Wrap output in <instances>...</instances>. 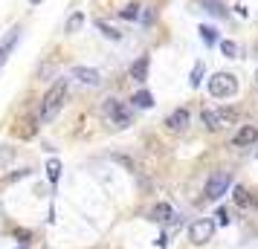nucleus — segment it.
I'll use <instances>...</instances> for the list:
<instances>
[{
  "label": "nucleus",
  "mask_w": 258,
  "mask_h": 249,
  "mask_svg": "<svg viewBox=\"0 0 258 249\" xmlns=\"http://www.w3.org/2000/svg\"><path fill=\"white\" fill-rule=\"evenodd\" d=\"M64 99H67V81L58 78L47 90V96L41 99V122H52V119L58 116L61 107H64Z\"/></svg>",
  "instance_id": "nucleus-1"
},
{
  "label": "nucleus",
  "mask_w": 258,
  "mask_h": 249,
  "mask_svg": "<svg viewBox=\"0 0 258 249\" xmlns=\"http://www.w3.org/2000/svg\"><path fill=\"white\" fill-rule=\"evenodd\" d=\"M238 93V78L232 72H215L209 75V96L215 99H232Z\"/></svg>",
  "instance_id": "nucleus-2"
},
{
  "label": "nucleus",
  "mask_w": 258,
  "mask_h": 249,
  "mask_svg": "<svg viewBox=\"0 0 258 249\" xmlns=\"http://www.w3.org/2000/svg\"><path fill=\"white\" fill-rule=\"evenodd\" d=\"M212 235H215V220H212V217H200V220H195V223L188 226V240H191L195 246L209 243Z\"/></svg>",
  "instance_id": "nucleus-3"
},
{
  "label": "nucleus",
  "mask_w": 258,
  "mask_h": 249,
  "mask_svg": "<svg viewBox=\"0 0 258 249\" xmlns=\"http://www.w3.org/2000/svg\"><path fill=\"white\" fill-rule=\"evenodd\" d=\"M200 119H203V125H206L209 131H221V128H226V125L235 122V113L232 110H212V107H206V110L200 113Z\"/></svg>",
  "instance_id": "nucleus-4"
},
{
  "label": "nucleus",
  "mask_w": 258,
  "mask_h": 249,
  "mask_svg": "<svg viewBox=\"0 0 258 249\" xmlns=\"http://www.w3.org/2000/svg\"><path fill=\"white\" fill-rule=\"evenodd\" d=\"M105 116L113 122V125H119V128H128L131 125V110L119 99H105Z\"/></svg>",
  "instance_id": "nucleus-5"
},
{
  "label": "nucleus",
  "mask_w": 258,
  "mask_h": 249,
  "mask_svg": "<svg viewBox=\"0 0 258 249\" xmlns=\"http://www.w3.org/2000/svg\"><path fill=\"white\" fill-rule=\"evenodd\" d=\"M229 183H232V177H229L226 171L209 177V183H206V197H209V200H221L223 194L229 191Z\"/></svg>",
  "instance_id": "nucleus-6"
},
{
  "label": "nucleus",
  "mask_w": 258,
  "mask_h": 249,
  "mask_svg": "<svg viewBox=\"0 0 258 249\" xmlns=\"http://www.w3.org/2000/svg\"><path fill=\"white\" fill-rule=\"evenodd\" d=\"M70 75L79 78L82 84H87V87H99V84H102V75H99V70H93V67H73Z\"/></svg>",
  "instance_id": "nucleus-7"
},
{
  "label": "nucleus",
  "mask_w": 258,
  "mask_h": 249,
  "mask_svg": "<svg viewBox=\"0 0 258 249\" xmlns=\"http://www.w3.org/2000/svg\"><path fill=\"white\" fill-rule=\"evenodd\" d=\"M255 139H258V128H255V125H244V128L232 136V145L241 148V145H252Z\"/></svg>",
  "instance_id": "nucleus-8"
},
{
  "label": "nucleus",
  "mask_w": 258,
  "mask_h": 249,
  "mask_svg": "<svg viewBox=\"0 0 258 249\" xmlns=\"http://www.w3.org/2000/svg\"><path fill=\"white\" fill-rule=\"evenodd\" d=\"M148 64H151L148 55H142L140 61H134V64H131V78H134V81H145V78H148Z\"/></svg>",
  "instance_id": "nucleus-9"
},
{
  "label": "nucleus",
  "mask_w": 258,
  "mask_h": 249,
  "mask_svg": "<svg viewBox=\"0 0 258 249\" xmlns=\"http://www.w3.org/2000/svg\"><path fill=\"white\" fill-rule=\"evenodd\" d=\"M165 125H168L171 131H183V128L188 125V110H186V107H180V110H174L171 116L165 119Z\"/></svg>",
  "instance_id": "nucleus-10"
},
{
  "label": "nucleus",
  "mask_w": 258,
  "mask_h": 249,
  "mask_svg": "<svg viewBox=\"0 0 258 249\" xmlns=\"http://www.w3.org/2000/svg\"><path fill=\"white\" fill-rule=\"evenodd\" d=\"M177 214L174 209L168 206V203H160V206H154V212H151V220H160V223H171Z\"/></svg>",
  "instance_id": "nucleus-11"
},
{
  "label": "nucleus",
  "mask_w": 258,
  "mask_h": 249,
  "mask_svg": "<svg viewBox=\"0 0 258 249\" xmlns=\"http://www.w3.org/2000/svg\"><path fill=\"white\" fill-rule=\"evenodd\" d=\"M198 32H200V41H203L206 47H215V44H221V38H218V29H215V26H206V24H203Z\"/></svg>",
  "instance_id": "nucleus-12"
},
{
  "label": "nucleus",
  "mask_w": 258,
  "mask_h": 249,
  "mask_svg": "<svg viewBox=\"0 0 258 249\" xmlns=\"http://www.w3.org/2000/svg\"><path fill=\"white\" fill-rule=\"evenodd\" d=\"M134 107H140V110H148V107H154V96L148 93V90H140V93H134Z\"/></svg>",
  "instance_id": "nucleus-13"
},
{
  "label": "nucleus",
  "mask_w": 258,
  "mask_h": 249,
  "mask_svg": "<svg viewBox=\"0 0 258 249\" xmlns=\"http://www.w3.org/2000/svg\"><path fill=\"white\" fill-rule=\"evenodd\" d=\"M93 24H96V29H102V35L110 38V41H119V38H122V32H119L116 26H110L107 21H93Z\"/></svg>",
  "instance_id": "nucleus-14"
},
{
  "label": "nucleus",
  "mask_w": 258,
  "mask_h": 249,
  "mask_svg": "<svg viewBox=\"0 0 258 249\" xmlns=\"http://www.w3.org/2000/svg\"><path fill=\"white\" fill-rule=\"evenodd\" d=\"M47 177H49L52 186L58 183V177H61V162H58V159H49V162H47Z\"/></svg>",
  "instance_id": "nucleus-15"
},
{
  "label": "nucleus",
  "mask_w": 258,
  "mask_h": 249,
  "mask_svg": "<svg viewBox=\"0 0 258 249\" xmlns=\"http://www.w3.org/2000/svg\"><path fill=\"white\" fill-rule=\"evenodd\" d=\"M12 159H15V148H9V145H0V168L12 165Z\"/></svg>",
  "instance_id": "nucleus-16"
},
{
  "label": "nucleus",
  "mask_w": 258,
  "mask_h": 249,
  "mask_svg": "<svg viewBox=\"0 0 258 249\" xmlns=\"http://www.w3.org/2000/svg\"><path fill=\"white\" fill-rule=\"evenodd\" d=\"M122 18H125V21H140V15H142V9L140 6H137V3H131V6H125V9H122Z\"/></svg>",
  "instance_id": "nucleus-17"
},
{
  "label": "nucleus",
  "mask_w": 258,
  "mask_h": 249,
  "mask_svg": "<svg viewBox=\"0 0 258 249\" xmlns=\"http://www.w3.org/2000/svg\"><path fill=\"white\" fill-rule=\"evenodd\" d=\"M206 12L218 15V18H226V9H223L221 0H206Z\"/></svg>",
  "instance_id": "nucleus-18"
},
{
  "label": "nucleus",
  "mask_w": 258,
  "mask_h": 249,
  "mask_svg": "<svg viewBox=\"0 0 258 249\" xmlns=\"http://www.w3.org/2000/svg\"><path fill=\"white\" fill-rule=\"evenodd\" d=\"M82 24H84V15L76 12L70 21H67V32H79V29H82Z\"/></svg>",
  "instance_id": "nucleus-19"
},
{
  "label": "nucleus",
  "mask_w": 258,
  "mask_h": 249,
  "mask_svg": "<svg viewBox=\"0 0 258 249\" xmlns=\"http://www.w3.org/2000/svg\"><path fill=\"white\" fill-rule=\"evenodd\" d=\"M140 21H142V26H151L154 21H157V12H154V6H145V9H142Z\"/></svg>",
  "instance_id": "nucleus-20"
},
{
  "label": "nucleus",
  "mask_w": 258,
  "mask_h": 249,
  "mask_svg": "<svg viewBox=\"0 0 258 249\" xmlns=\"http://www.w3.org/2000/svg\"><path fill=\"white\" fill-rule=\"evenodd\" d=\"M221 52L226 55V58H235V52H238L235 41H221Z\"/></svg>",
  "instance_id": "nucleus-21"
},
{
  "label": "nucleus",
  "mask_w": 258,
  "mask_h": 249,
  "mask_svg": "<svg viewBox=\"0 0 258 249\" xmlns=\"http://www.w3.org/2000/svg\"><path fill=\"white\" fill-rule=\"evenodd\" d=\"M203 81V64H195V70H191V87H200Z\"/></svg>",
  "instance_id": "nucleus-22"
},
{
  "label": "nucleus",
  "mask_w": 258,
  "mask_h": 249,
  "mask_svg": "<svg viewBox=\"0 0 258 249\" xmlns=\"http://www.w3.org/2000/svg\"><path fill=\"white\" fill-rule=\"evenodd\" d=\"M235 200L241 203V206H246V203H249V200H246V191L244 189H235Z\"/></svg>",
  "instance_id": "nucleus-23"
},
{
  "label": "nucleus",
  "mask_w": 258,
  "mask_h": 249,
  "mask_svg": "<svg viewBox=\"0 0 258 249\" xmlns=\"http://www.w3.org/2000/svg\"><path fill=\"white\" fill-rule=\"evenodd\" d=\"M9 52H12V49L6 47V44H0V64H3V61H6V55H9Z\"/></svg>",
  "instance_id": "nucleus-24"
},
{
  "label": "nucleus",
  "mask_w": 258,
  "mask_h": 249,
  "mask_svg": "<svg viewBox=\"0 0 258 249\" xmlns=\"http://www.w3.org/2000/svg\"><path fill=\"white\" fill-rule=\"evenodd\" d=\"M218 220H221V223H223V226L229 223V217H226V212H223V209H218Z\"/></svg>",
  "instance_id": "nucleus-25"
},
{
  "label": "nucleus",
  "mask_w": 258,
  "mask_h": 249,
  "mask_svg": "<svg viewBox=\"0 0 258 249\" xmlns=\"http://www.w3.org/2000/svg\"><path fill=\"white\" fill-rule=\"evenodd\" d=\"M29 3H35V6H38V3H41V0H29Z\"/></svg>",
  "instance_id": "nucleus-26"
}]
</instances>
